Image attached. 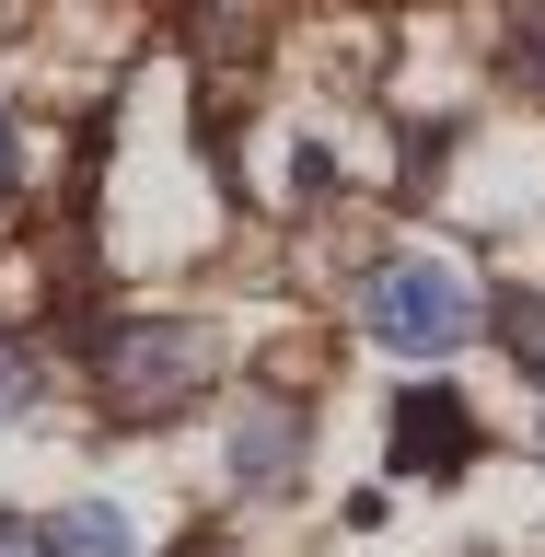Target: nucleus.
Here are the masks:
<instances>
[{"label": "nucleus", "mask_w": 545, "mask_h": 557, "mask_svg": "<svg viewBox=\"0 0 545 557\" xmlns=\"http://www.w3.org/2000/svg\"><path fill=\"white\" fill-rule=\"evenodd\" d=\"M0 186H12V104H0Z\"/></svg>", "instance_id": "nucleus-11"}, {"label": "nucleus", "mask_w": 545, "mask_h": 557, "mask_svg": "<svg viewBox=\"0 0 545 557\" xmlns=\"http://www.w3.org/2000/svg\"><path fill=\"white\" fill-rule=\"evenodd\" d=\"M209 325H186V313H116V325H94V395L116 418H174L186 395L209 383Z\"/></svg>", "instance_id": "nucleus-2"}, {"label": "nucleus", "mask_w": 545, "mask_h": 557, "mask_svg": "<svg viewBox=\"0 0 545 557\" xmlns=\"http://www.w3.org/2000/svg\"><path fill=\"white\" fill-rule=\"evenodd\" d=\"M47 557H128V511H116V499H82V511H59Z\"/></svg>", "instance_id": "nucleus-5"}, {"label": "nucleus", "mask_w": 545, "mask_h": 557, "mask_svg": "<svg viewBox=\"0 0 545 557\" xmlns=\"http://www.w3.org/2000/svg\"><path fill=\"white\" fill-rule=\"evenodd\" d=\"M465 453H476V418H465V395H453V383H418L407 407H395V465H407V476H453Z\"/></svg>", "instance_id": "nucleus-4"}, {"label": "nucleus", "mask_w": 545, "mask_h": 557, "mask_svg": "<svg viewBox=\"0 0 545 557\" xmlns=\"http://www.w3.org/2000/svg\"><path fill=\"white\" fill-rule=\"evenodd\" d=\"M174 557H233V546H221V534H186V546H174Z\"/></svg>", "instance_id": "nucleus-10"}, {"label": "nucleus", "mask_w": 545, "mask_h": 557, "mask_svg": "<svg viewBox=\"0 0 545 557\" xmlns=\"http://www.w3.org/2000/svg\"><path fill=\"white\" fill-rule=\"evenodd\" d=\"M534 453H545V407H534Z\"/></svg>", "instance_id": "nucleus-12"}, {"label": "nucleus", "mask_w": 545, "mask_h": 557, "mask_svg": "<svg viewBox=\"0 0 545 557\" xmlns=\"http://www.w3.org/2000/svg\"><path fill=\"white\" fill-rule=\"evenodd\" d=\"M487 290L465 256H383L372 278H360V337L395 348V360H453V348L487 325Z\"/></svg>", "instance_id": "nucleus-1"}, {"label": "nucleus", "mask_w": 545, "mask_h": 557, "mask_svg": "<svg viewBox=\"0 0 545 557\" xmlns=\"http://www.w3.org/2000/svg\"><path fill=\"white\" fill-rule=\"evenodd\" d=\"M487 325H499V348L545 383V290H499V313H487Z\"/></svg>", "instance_id": "nucleus-6"}, {"label": "nucleus", "mask_w": 545, "mask_h": 557, "mask_svg": "<svg viewBox=\"0 0 545 557\" xmlns=\"http://www.w3.org/2000/svg\"><path fill=\"white\" fill-rule=\"evenodd\" d=\"M511 82H534V94H545V0H522V12H511Z\"/></svg>", "instance_id": "nucleus-7"}, {"label": "nucleus", "mask_w": 545, "mask_h": 557, "mask_svg": "<svg viewBox=\"0 0 545 557\" xmlns=\"http://www.w3.org/2000/svg\"><path fill=\"white\" fill-rule=\"evenodd\" d=\"M24 395H35V360H24V337H0V418H24Z\"/></svg>", "instance_id": "nucleus-8"}, {"label": "nucleus", "mask_w": 545, "mask_h": 557, "mask_svg": "<svg viewBox=\"0 0 545 557\" xmlns=\"http://www.w3.org/2000/svg\"><path fill=\"white\" fill-rule=\"evenodd\" d=\"M302 395H244L233 407V487H256V499H278V487H302Z\"/></svg>", "instance_id": "nucleus-3"}, {"label": "nucleus", "mask_w": 545, "mask_h": 557, "mask_svg": "<svg viewBox=\"0 0 545 557\" xmlns=\"http://www.w3.org/2000/svg\"><path fill=\"white\" fill-rule=\"evenodd\" d=\"M0 557H47V534L35 522H0Z\"/></svg>", "instance_id": "nucleus-9"}]
</instances>
